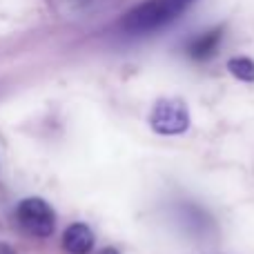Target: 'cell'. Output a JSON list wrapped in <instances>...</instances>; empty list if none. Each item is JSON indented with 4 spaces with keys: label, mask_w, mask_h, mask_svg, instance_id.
<instances>
[{
    "label": "cell",
    "mask_w": 254,
    "mask_h": 254,
    "mask_svg": "<svg viewBox=\"0 0 254 254\" xmlns=\"http://www.w3.org/2000/svg\"><path fill=\"white\" fill-rule=\"evenodd\" d=\"M194 0H145L123 18L127 34H149L176 20Z\"/></svg>",
    "instance_id": "obj_1"
},
{
    "label": "cell",
    "mask_w": 254,
    "mask_h": 254,
    "mask_svg": "<svg viewBox=\"0 0 254 254\" xmlns=\"http://www.w3.org/2000/svg\"><path fill=\"white\" fill-rule=\"evenodd\" d=\"M149 127L161 136H179L190 129V110L183 98H161L154 103Z\"/></svg>",
    "instance_id": "obj_2"
},
{
    "label": "cell",
    "mask_w": 254,
    "mask_h": 254,
    "mask_svg": "<svg viewBox=\"0 0 254 254\" xmlns=\"http://www.w3.org/2000/svg\"><path fill=\"white\" fill-rule=\"evenodd\" d=\"M16 219L27 234L38 239L52 237L54 228H56V214H54L52 205L45 198H38V196H29L18 203Z\"/></svg>",
    "instance_id": "obj_3"
},
{
    "label": "cell",
    "mask_w": 254,
    "mask_h": 254,
    "mask_svg": "<svg viewBox=\"0 0 254 254\" xmlns=\"http://www.w3.org/2000/svg\"><path fill=\"white\" fill-rule=\"evenodd\" d=\"M221 38H223V29H221V27L194 36L188 43V56L194 58V61H207V58H212L216 54Z\"/></svg>",
    "instance_id": "obj_4"
},
{
    "label": "cell",
    "mask_w": 254,
    "mask_h": 254,
    "mask_svg": "<svg viewBox=\"0 0 254 254\" xmlns=\"http://www.w3.org/2000/svg\"><path fill=\"white\" fill-rule=\"evenodd\" d=\"M63 248L69 254H89L94 248V232L85 223H71L63 234Z\"/></svg>",
    "instance_id": "obj_5"
},
{
    "label": "cell",
    "mask_w": 254,
    "mask_h": 254,
    "mask_svg": "<svg viewBox=\"0 0 254 254\" xmlns=\"http://www.w3.org/2000/svg\"><path fill=\"white\" fill-rule=\"evenodd\" d=\"M228 69L234 78L243 80V83H254V61L246 56H237L228 61Z\"/></svg>",
    "instance_id": "obj_6"
},
{
    "label": "cell",
    "mask_w": 254,
    "mask_h": 254,
    "mask_svg": "<svg viewBox=\"0 0 254 254\" xmlns=\"http://www.w3.org/2000/svg\"><path fill=\"white\" fill-rule=\"evenodd\" d=\"M0 254H16V252H13L11 246H7V243H0Z\"/></svg>",
    "instance_id": "obj_7"
},
{
    "label": "cell",
    "mask_w": 254,
    "mask_h": 254,
    "mask_svg": "<svg viewBox=\"0 0 254 254\" xmlns=\"http://www.w3.org/2000/svg\"><path fill=\"white\" fill-rule=\"evenodd\" d=\"M101 254H121V252L116 250V248H105V250H103Z\"/></svg>",
    "instance_id": "obj_8"
}]
</instances>
